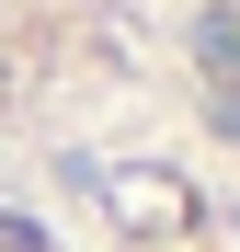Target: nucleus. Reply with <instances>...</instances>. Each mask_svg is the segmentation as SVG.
Segmentation results:
<instances>
[{"instance_id":"f257e3e1","label":"nucleus","mask_w":240,"mask_h":252,"mask_svg":"<svg viewBox=\"0 0 240 252\" xmlns=\"http://www.w3.org/2000/svg\"><path fill=\"white\" fill-rule=\"evenodd\" d=\"M194 69L217 80V92H240V12L217 0V12H194Z\"/></svg>"},{"instance_id":"f03ea898","label":"nucleus","mask_w":240,"mask_h":252,"mask_svg":"<svg viewBox=\"0 0 240 252\" xmlns=\"http://www.w3.org/2000/svg\"><path fill=\"white\" fill-rule=\"evenodd\" d=\"M217 138H240V92H217Z\"/></svg>"}]
</instances>
